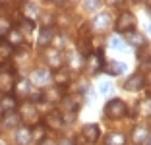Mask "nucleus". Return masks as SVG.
<instances>
[{
    "instance_id": "obj_1",
    "label": "nucleus",
    "mask_w": 151,
    "mask_h": 145,
    "mask_svg": "<svg viewBox=\"0 0 151 145\" xmlns=\"http://www.w3.org/2000/svg\"><path fill=\"white\" fill-rule=\"evenodd\" d=\"M16 81H18V68L14 66V62H0V97L12 95Z\"/></svg>"
},
{
    "instance_id": "obj_2",
    "label": "nucleus",
    "mask_w": 151,
    "mask_h": 145,
    "mask_svg": "<svg viewBox=\"0 0 151 145\" xmlns=\"http://www.w3.org/2000/svg\"><path fill=\"white\" fill-rule=\"evenodd\" d=\"M16 114H18V118H19V124H22V126H27V128H31V126H35L37 122H41V114H39V110H37V105H33V103H29V101L19 103L18 108H16Z\"/></svg>"
},
{
    "instance_id": "obj_3",
    "label": "nucleus",
    "mask_w": 151,
    "mask_h": 145,
    "mask_svg": "<svg viewBox=\"0 0 151 145\" xmlns=\"http://www.w3.org/2000/svg\"><path fill=\"white\" fill-rule=\"evenodd\" d=\"M134 29H138V18H136L130 10H122L114 19V33L118 37H122V35H126V33H130V31H134Z\"/></svg>"
},
{
    "instance_id": "obj_4",
    "label": "nucleus",
    "mask_w": 151,
    "mask_h": 145,
    "mask_svg": "<svg viewBox=\"0 0 151 145\" xmlns=\"http://www.w3.org/2000/svg\"><path fill=\"white\" fill-rule=\"evenodd\" d=\"M103 114H105V118H109V120H122V118H126V116L130 114V110H128V105H126L122 99L114 97V99H111V101L105 103Z\"/></svg>"
},
{
    "instance_id": "obj_5",
    "label": "nucleus",
    "mask_w": 151,
    "mask_h": 145,
    "mask_svg": "<svg viewBox=\"0 0 151 145\" xmlns=\"http://www.w3.org/2000/svg\"><path fill=\"white\" fill-rule=\"evenodd\" d=\"M103 68H105V54H103L101 48L93 50L91 54H87L83 60V72L87 75H99L103 74Z\"/></svg>"
},
{
    "instance_id": "obj_6",
    "label": "nucleus",
    "mask_w": 151,
    "mask_h": 145,
    "mask_svg": "<svg viewBox=\"0 0 151 145\" xmlns=\"http://www.w3.org/2000/svg\"><path fill=\"white\" fill-rule=\"evenodd\" d=\"M64 56H66V52H62V50H58V48L54 47H47L43 48V60L45 64H47V70H58V68H62L66 62H64Z\"/></svg>"
},
{
    "instance_id": "obj_7",
    "label": "nucleus",
    "mask_w": 151,
    "mask_h": 145,
    "mask_svg": "<svg viewBox=\"0 0 151 145\" xmlns=\"http://www.w3.org/2000/svg\"><path fill=\"white\" fill-rule=\"evenodd\" d=\"M111 23H112L111 12H109V10H103V12L95 14L93 19H91L87 25H89L91 35H93V33H105V31H109V29H111Z\"/></svg>"
},
{
    "instance_id": "obj_8",
    "label": "nucleus",
    "mask_w": 151,
    "mask_h": 145,
    "mask_svg": "<svg viewBox=\"0 0 151 145\" xmlns=\"http://www.w3.org/2000/svg\"><path fill=\"white\" fill-rule=\"evenodd\" d=\"M72 79H74V75H72L70 66H62V68H58V70H54L52 74H50V81H52V85L58 87V89H64V91L70 87Z\"/></svg>"
},
{
    "instance_id": "obj_9",
    "label": "nucleus",
    "mask_w": 151,
    "mask_h": 145,
    "mask_svg": "<svg viewBox=\"0 0 151 145\" xmlns=\"http://www.w3.org/2000/svg\"><path fill=\"white\" fill-rule=\"evenodd\" d=\"M66 95V91L64 89H58V87H43L41 89V103H47V106H58V103L62 101V97Z\"/></svg>"
},
{
    "instance_id": "obj_10",
    "label": "nucleus",
    "mask_w": 151,
    "mask_h": 145,
    "mask_svg": "<svg viewBox=\"0 0 151 145\" xmlns=\"http://www.w3.org/2000/svg\"><path fill=\"white\" fill-rule=\"evenodd\" d=\"M149 122H142L138 126L132 128V134H130V139H132L134 145H147L149 143Z\"/></svg>"
},
{
    "instance_id": "obj_11",
    "label": "nucleus",
    "mask_w": 151,
    "mask_h": 145,
    "mask_svg": "<svg viewBox=\"0 0 151 145\" xmlns=\"http://www.w3.org/2000/svg\"><path fill=\"white\" fill-rule=\"evenodd\" d=\"M41 122H43L45 128H47V130H50V132H60V130H62V126H64L62 114H60L56 108H52L50 112H47L45 116H41Z\"/></svg>"
},
{
    "instance_id": "obj_12",
    "label": "nucleus",
    "mask_w": 151,
    "mask_h": 145,
    "mask_svg": "<svg viewBox=\"0 0 151 145\" xmlns=\"http://www.w3.org/2000/svg\"><path fill=\"white\" fill-rule=\"evenodd\" d=\"M145 87V74H143L142 70L134 72L132 75H128V78L124 79V89L130 93H138L142 91V89Z\"/></svg>"
},
{
    "instance_id": "obj_13",
    "label": "nucleus",
    "mask_w": 151,
    "mask_h": 145,
    "mask_svg": "<svg viewBox=\"0 0 151 145\" xmlns=\"http://www.w3.org/2000/svg\"><path fill=\"white\" fill-rule=\"evenodd\" d=\"M29 83L35 85L37 89H43V85H47V81L50 79V72L47 70V68H33L31 72H29Z\"/></svg>"
},
{
    "instance_id": "obj_14",
    "label": "nucleus",
    "mask_w": 151,
    "mask_h": 145,
    "mask_svg": "<svg viewBox=\"0 0 151 145\" xmlns=\"http://www.w3.org/2000/svg\"><path fill=\"white\" fill-rule=\"evenodd\" d=\"M31 87H33V85L29 83V79H27V78H18V81H16V85H14L12 95L18 99V103L27 101V97H29V91H31Z\"/></svg>"
},
{
    "instance_id": "obj_15",
    "label": "nucleus",
    "mask_w": 151,
    "mask_h": 145,
    "mask_svg": "<svg viewBox=\"0 0 151 145\" xmlns=\"http://www.w3.org/2000/svg\"><path fill=\"white\" fill-rule=\"evenodd\" d=\"M81 139L85 141V143H97L99 139H101V128L97 126V124H85V126H81V132H80Z\"/></svg>"
},
{
    "instance_id": "obj_16",
    "label": "nucleus",
    "mask_w": 151,
    "mask_h": 145,
    "mask_svg": "<svg viewBox=\"0 0 151 145\" xmlns=\"http://www.w3.org/2000/svg\"><path fill=\"white\" fill-rule=\"evenodd\" d=\"M122 39H124L126 45H130V47H134V48H142V47L147 45L145 35H143L139 29H134V31H130V33H126V35H122Z\"/></svg>"
},
{
    "instance_id": "obj_17",
    "label": "nucleus",
    "mask_w": 151,
    "mask_h": 145,
    "mask_svg": "<svg viewBox=\"0 0 151 145\" xmlns=\"http://www.w3.org/2000/svg\"><path fill=\"white\" fill-rule=\"evenodd\" d=\"M37 45H39L41 48H47V47H50V43H52V39H54V27H43L41 25L39 29H37Z\"/></svg>"
},
{
    "instance_id": "obj_18",
    "label": "nucleus",
    "mask_w": 151,
    "mask_h": 145,
    "mask_svg": "<svg viewBox=\"0 0 151 145\" xmlns=\"http://www.w3.org/2000/svg\"><path fill=\"white\" fill-rule=\"evenodd\" d=\"M29 132H31V143H35V145H41L45 139H49V130L45 128L43 122H37L35 126H31Z\"/></svg>"
},
{
    "instance_id": "obj_19",
    "label": "nucleus",
    "mask_w": 151,
    "mask_h": 145,
    "mask_svg": "<svg viewBox=\"0 0 151 145\" xmlns=\"http://www.w3.org/2000/svg\"><path fill=\"white\" fill-rule=\"evenodd\" d=\"M16 29L22 33V37L25 39V43H27V39L33 35L37 31V22H31V19H23V18H19L18 19V25H14Z\"/></svg>"
},
{
    "instance_id": "obj_20",
    "label": "nucleus",
    "mask_w": 151,
    "mask_h": 145,
    "mask_svg": "<svg viewBox=\"0 0 151 145\" xmlns=\"http://www.w3.org/2000/svg\"><path fill=\"white\" fill-rule=\"evenodd\" d=\"M4 41L14 48V50H18V48H23V47H25V39L22 37V33H19L16 27H12V29H10V33L6 35Z\"/></svg>"
},
{
    "instance_id": "obj_21",
    "label": "nucleus",
    "mask_w": 151,
    "mask_h": 145,
    "mask_svg": "<svg viewBox=\"0 0 151 145\" xmlns=\"http://www.w3.org/2000/svg\"><path fill=\"white\" fill-rule=\"evenodd\" d=\"M39 14H41L39 4H35V2H23V4H22V18H23V19L37 22Z\"/></svg>"
},
{
    "instance_id": "obj_22",
    "label": "nucleus",
    "mask_w": 151,
    "mask_h": 145,
    "mask_svg": "<svg viewBox=\"0 0 151 145\" xmlns=\"http://www.w3.org/2000/svg\"><path fill=\"white\" fill-rule=\"evenodd\" d=\"M14 141H16V145H27V143H31V132H29V128L19 124V126L14 130Z\"/></svg>"
},
{
    "instance_id": "obj_23",
    "label": "nucleus",
    "mask_w": 151,
    "mask_h": 145,
    "mask_svg": "<svg viewBox=\"0 0 151 145\" xmlns=\"http://www.w3.org/2000/svg\"><path fill=\"white\" fill-rule=\"evenodd\" d=\"M18 99L14 95H2L0 97V112L2 114H8V112H16L18 108Z\"/></svg>"
},
{
    "instance_id": "obj_24",
    "label": "nucleus",
    "mask_w": 151,
    "mask_h": 145,
    "mask_svg": "<svg viewBox=\"0 0 151 145\" xmlns=\"http://www.w3.org/2000/svg\"><path fill=\"white\" fill-rule=\"evenodd\" d=\"M19 126V118L16 112H8V114L0 116V130H16Z\"/></svg>"
},
{
    "instance_id": "obj_25",
    "label": "nucleus",
    "mask_w": 151,
    "mask_h": 145,
    "mask_svg": "<svg viewBox=\"0 0 151 145\" xmlns=\"http://www.w3.org/2000/svg\"><path fill=\"white\" fill-rule=\"evenodd\" d=\"M126 70V64H122V62H118V60H105V68H103V72L105 74H109V75H120L122 72Z\"/></svg>"
},
{
    "instance_id": "obj_26",
    "label": "nucleus",
    "mask_w": 151,
    "mask_h": 145,
    "mask_svg": "<svg viewBox=\"0 0 151 145\" xmlns=\"http://www.w3.org/2000/svg\"><path fill=\"white\" fill-rule=\"evenodd\" d=\"M105 145H128V137L122 132H109L105 136Z\"/></svg>"
},
{
    "instance_id": "obj_27",
    "label": "nucleus",
    "mask_w": 151,
    "mask_h": 145,
    "mask_svg": "<svg viewBox=\"0 0 151 145\" xmlns=\"http://www.w3.org/2000/svg\"><path fill=\"white\" fill-rule=\"evenodd\" d=\"M12 27H14L12 18L4 16V14H0V41L6 39V35L10 33V29H12Z\"/></svg>"
},
{
    "instance_id": "obj_28",
    "label": "nucleus",
    "mask_w": 151,
    "mask_h": 145,
    "mask_svg": "<svg viewBox=\"0 0 151 145\" xmlns=\"http://www.w3.org/2000/svg\"><path fill=\"white\" fill-rule=\"evenodd\" d=\"M14 50L12 47H10L6 41H0V62H8V60H12V56H14Z\"/></svg>"
},
{
    "instance_id": "obj_29",
    "label": "nucleus",
    "mask_w": 151,
    "mask_h": 145,
    "mask_svg": "<svg viewBox=\"0 0 151 145\" xmlns=\"http://www.w3.org/2000/svg\"><path fill=\"white\" fill-rule=\"evenodd\" d=\"M138 60L142 62L145 68L149 66V47H147V45L142 47V48H138Z\"/></svg>"
},
{
    "instance_id": "obj_30",
    "label": "nucleus",
    "mask_w": 151,
    "mask_h": 145,
    "mask_svg": "<svg viewBox=\"0 0 151 145\" xmlns=\"http://www.w3.org/2000/svg\"><path fill=\"white\" fill-rule=\"evenodd\" d=\"M81 6H83L85 14H93V12H97V10L101 8V2H97V0H85Z\"/></svg>"
},
{
    "instance_id": "obj_31",
    "label": "nucleus",
    "mask_w": 151,
    "mask_h": 145,
    "mask_svg": "<svg viewBox=\"0 0 151 145\" xmlns=\"http://www.w3.org/2000/svg\"><path fill=\"white\" fill-rule=\"evenodd\" d=\"M56 145H76V139L70 137V136H62L60 139L56 141Z\"/></svg>"
},
{
    "instance_id": "obj_32",
    "label": "nucleus",
    "mask_w": 151,
    "mask_h": 145,
    "mask_svg": "<svg viewBox=\"0 0 151 145\" xmlns=\"http://www.w3.org/2000/svg\"><path fill=\"white\" fill-rule=\"evenodd\" d=\"M99 89H101V93L111 91V83H109V81H103V83H99Z\"/></svg>"
},
{
    "instance_id": "obj_33",
    "label": "nucleus",
    "mask_w": 151,
    "mask_h": 145,
    "mask_svg": "<svg viewBox=\"0 0 151 145\" xmlns=\"http://www.w3.org/2000/svg\"><path fill=\"white\" fill-rule=\"evenodd\" d=\"M41 145H56V141H52V139H45Z\"/></svg>"
},
{
    "instance_id": "obj_34",
    "label": "nucleus",
    "mask_w": 151,
    "mask_h": 145,
    "mask_svg": "<svg viewBox=\"0 0 151 145\" xmlns=\"http://www.w3.org/2000/svg\"><path fill=\"white\" fill-rule=\"evenodd\" d=\"M0 145H6V143H4V141H2V139H0Z\"/></svg>"
}]
</instances>
